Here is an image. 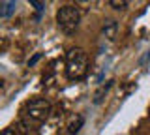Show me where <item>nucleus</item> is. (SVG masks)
I'll return each mask as SVG.
<instances>
[{
	"label": "nucleus",
	"instance_id": "8",
	"mask_svg": "<svg viewBox=\"0 0 150 135\" xmlns=\"http://www.w3.org/2000/svg\"><path fill=\"white\" fill-rule=\"evenodd\" d=\"M30 2L36 6V10H38V11H43V4H41L40 0H30Z\"/></svg>",
	"mask_w": 150,
	"mask_h": 135
},
{
	"label": "nucleus",
	"instance_id": "3",
	"mask_svg": "<svg viewBox=\"0 0 150 135\" xmlns=\"http://www.w3.org/2000/svg\"><path fill=\"white\" fill-rule=\"evenodd\" d=\"M56 23L64 32H73L81 23V11L75 6H64L56 13Z\"/></svg>",
	"mask_w": 150,
	"mask_h": 135
},
{
	"label": "nucleus",
	"instance_id": "5",
	"mask_svg": "<svg viewBox=\"0 0 150 135\" xmlns=\"http://www.w3.org/2000/svg\"><path fill=\"white\" fill-rule=\"evenodd\" d=\"M101 32H103V36H105L107 40H111V41H112V40L116 38V32H118V25H116V21H112V19L105 21V23H103Z\"/></svg>",
	"mask_w": 150,
	"mask_h": 135
},
{
	"label": "nucleus",
	"instance_id": "6",
	"mask_svg": "<svg viewBox=\"0 0 150 135\" xmlns=\"http://www.w3.org/2000/svg\"><path fill=\"white\" fill-rule=\"evenodd\" d=\"M81 126H83V116H75L71 122L68 124V131L69 133H77L79 129H81Z\"/></svg>",
	"mask_w": 150,
	"mask_h": 135
},
{
	"label": "nucleus",
	"instance_id": "4",
	"mask_svg": "<svg viewBox=\"0 0 150 135\" xmlns=\"http://www.w3.org/2000/svg\"><path fill=\"white\" fill-rule=\"evenodd\" d=\"M15 10H17V0H4L0 4V17L8 19V17H11L15 13Z\"/></svg>",
	"mask_w": 150,
	"mask_h": 135
},
{
	"label": "nucleus",
	"instance_id": "1",
	"mask_svg": "<svg viewBox=\"0 0 150 135\" xmlns=\"http://www.w3.org/2000/svg\"><path fill=\"white\" fill-rule=\"evenodd\" d=\"M51 111H53V107H51V103L45 98H36V100H32V101L26 103L25 111H23V122L30 129V128H34V126L43 124L51 116Z\"/></svg>",
	"mask_w": 150,
	"mask_h": 135
},
{
	"label": "nucleus",
	"instance_id": "2",
	"mask_svg": "<svg viewBox=\"0 0 150 135\" xmlns=\"http://www.w3.org/2000/svg\"><path fill=\"white\" fill-rule=\"evenodd\" d=\"M66 73L71 81H81L88 73V54L83 49L73 47L66 54Z\"/></svg>",
	"mask_w": 150,
	"mask_h": 135
},
{
	"label": "nucleus",
	"instance_id": "9",
	"mask_svg": "<svg viewBox=\"0 0 150 135\" xmlns=\"http://www.w3.org/2000/svg\"><path fill=\"white\" fill-rule=\"evenodd\" d=\"M83 2H94V0H83Z\"/></svg>",
	"mask_w": 150,
	"mask_h": 135
},
{
	"label": "nucleus",
	"instance_id": "7",
	"mask_svg": "<svg viewBox=\"0 0 150 135\" xmlns=\"http://www.w3.org/2000/svg\"><path fill=\"white\" fill-rule=\"evenodd\" d=\"M129 2L131 0H109V4L115 8V10H124V8L129 6Z\"/></svg>",
	"mask_w": 150,
	"mask_h": 135
}]
</instances>
